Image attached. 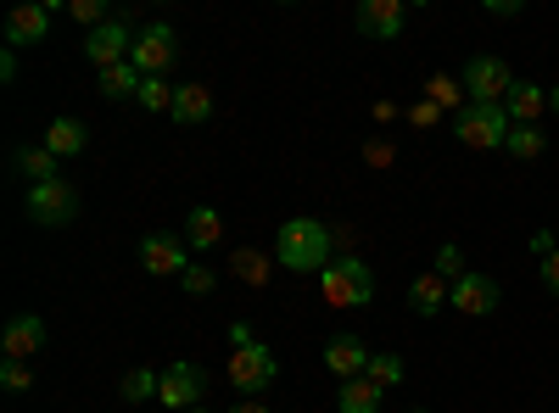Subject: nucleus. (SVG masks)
Returning a JSON list of instances; mask_svg holds the SVG:
<instances>
[{"label":"nucleus","instance_id":"obj_43","mask_svg":"<svg viewBox=\"0 0 559 413\" xmlns=\"http://www.w3.org/2000/svg\"><path fill=\"white\" fill-rule=\"evenodd\" d=\"M554 235H559V229H554Z\"/></svg>","mask_w":559,"mask_h":413},{"label":"nucleus","instance_id":"obj_30","mask_svg":"<svg viewBox=\"0 0 559 413\" xmlns=\"http://www.w3.org/2000/svg\"><path fill=\"white\" fill-rule=\"evenodd\" d=\"M431 274H442V280L453 286V280H464V274H471V268H464V252L448 241V246H437V268Z\"/></svg>","mask_w":559,"mask_h":413},{"label":"nucleus","instance_id":"obj_40","mask_svg":"<svg viewBox=\"0 0 559 413\" xmlns=\"http://www.w3.org/2000/svg\"><path fill=\"white\" fill-rule=\"evenodd\" d=\"M548 107H554V118H559V84L548 89Z\"/></svg>","mask_w":559,"mask_h":413},{"label":"nucleus","instance_id":"obj_34","mask_svg":"<svg viewBox=\"0 0 559 413\" xmlns=\"http://www.w3.org/2000/svg\"><path fill=\"white\" fill-rule=\"evenodd\" d=\"M408 123H414V129H431V123H442V107H437V101H419V107L408 112Z\"/></svg>","mask_w":559,"mask_h":413},{"label":"nucleus","instance_id":"obj_41","mask_svg":"<svg viewBox=\"0 0 559 413\" xmlns=\"http://www.w3.org/2000/svg\"><path fill=\"white\" fill-rule=\"evenodd\" d=\"M191 413H213V408H191Z\"/></svg>","mask_w":559,"mask_h":413},{"label":"nucleus","instance_id":"obj_16","mask_svg":"<svg viewBox=\"0 0 559 413\" xmlns=\"http://www.w3.org/2000/svg\"><path fill=\"white\" fill-rule=\"evenodd\" d=\"M408 307L419 318H437L442 307H453V286L442 280V274H419V280L408 286Z\"/></svg>","mask_w":559,"mask_h":413},{"label":"nucleus","instance_id":"obj_3","mask_svg":"<svg viewBox=\"0 0 559 413\" xmlns=\"http://www.w3.org/2000/svg\"><path fill=\"white\" fill-rule=\"evenodd\" d=\"M224 375H229V386H236L241 397H263L274 386V375H280V363H274V352L263 341H247V347H229Z\"/></svg>","mask_w":559,"mask_h":413},{"label":"nucleus","instance_id":"obj_7","mask_svg":"<svg viewBox=\"0 0 559 413\" xmlns=\"http://www.w3.org/2000/svg\"><path fill=\"white\" fill-rule=\"evenodd\" d=\"M202 397H207V369L202 363H191V357L168 363L163 386H157V402H168V413H191V408H202Z\"/></svg>","mask_w":559,"mask_h":413},{"label":"nucleus","instance_id":"obj_31","mask_svg":"<svg viewBox=\"0 0 559 413\" xmlns=\"http://www.w3.org/2000/svg\"><path fill=\"white\" fill-rule=\"evenodd\" d=\"M0 386H7V391H28L34 386V369H28L23 357H7V363H0Z\"/></svg>","mask_w":559,"mask_h":413},{"label":"nucleus","instance_id":"obj_17","mask_svg":"<svg viewBox=\"0 0 559 413\" xmlns=\"http://www.w3.org/2000/svg\"><path fill=\"white\" fill-rule=\"evenodd\" d=\"M509 123H537L548 112V89L532 84V78H515V89H509V101H503Z\"/></svg>","mask_w":559,"mask_h":413},{"label":"nucleus","instance_id":"obj_37","mask_svg":"<svg viewBox=\"0 0 559 413\" xmlns=\"http://www.w3.org/2000/svg\"><path fill=\"white\" fill-rule=\"evenodd\" d=\"M252 341V325H247V318H236V325H229V347H247Z\"/></svg>","mask_w":559,"mask_h":413},{"label":"nucleus","instance_id":"obj_29","mask_svg":"<svg viewBox=\"0 0 559 413\" xmlns=\"http://www.w3.org/2000/svg\"><path fill=\"white\" fill-rule=\"evenodd\" d=\"M174 96H179V84H168V78H146L134 101L146 107V112H174Z\"/></svg>","mask_w":559,"mask_h":413},{"label":"nucleus","instance_id":"obj_4","mask_svg":"<svg viewBox=\"0 0 559 413\" xmlns=\"http://www.w3.org/2000/svg\"><path fill=\"white\" fill-rule=\"evenodd\" d=\"M509 112L503 107H464L459 118H453V134H459V146H471V151H503V141H509Z\"/></svg>","mask_w":559,"mask_h":413},{"label":"nucleus","instance_id":"obj_8","mask_svg":"<svg viewBox=\"0 0 559 413\" xmlns=\"http://www.w3.org/2000/svg\"><path fill=\"white\" fill-rule=\"evenodd\" d=\"M134 39H140V34L129 28V17H112V23H102V28L84 34V62L96 68V73H102V68H118V62L134 57Z\"/></svg>","mask_w":559,"mask_h":413},{"label":"nucleus","instance_id":"obj_20","mask_svg":"<svg viewBox=\"0 0 559 413\" xmlns=\"http://www.w3.org/2000/svg\"><path fill=\"white\" fill-rule=\"evenodd\" d=\"M381 402H386V391L376 386V380H342V391H336V408L342 413H381Z\"/></svg>","mask_w":559,"mask_h":413},{"label":"nucleus","instance_id":"obj_14","mask_svg":"<svg viewBox=\"0 0 559 413\" xmlns=\"http://www.w3.org/2000/svg\"><path fill=\"white\" fill-rule=\"evenodd\" d=\"M369 357H376V352H369L358 336H336V341H324V369H331L336 380H358V375L369 369Z\"/></svg>","mask_w":559,"mask_h":413},{"label":"nucleus","instance_id":"obj_33","mask_svg":"<svg viewBox=\"0 0 559 413\" xmlns=\"http://www.w3.org/2000/svg\"><path fill=\"white\" fill-rule=\"evenodd\" d=\"M68 12H73L79 23H90V28H102V23H112V17H107V0H68Z\"/></svg>","mask_w":559,"mask_h":413},{"label":"nucleus","instance_id":"obj_23","mask_svg":"<svg viewBox=\"0 0 559 413\" xmlns=\"http://www.w3.org/2000/svg\"><path fill=\"white\" fill-rule=\"evenodd\" d=\"M503 151L521 157V162H537V157L548 151V134H543L537 123H515V129H509V141H503Z\"/></svg>","mask_w":559,"mask_h":413},{"label":"nucleus","instance_id":"obj_24","mask_svg":"<svg viewBox=\"0 0 559 413\" xmlns=\"http://www.w3.org/2000/svg\"><path fill=\"white\" fill-rule=\"evenodd\" d=\"M17 168H23V179H34V185H51V179H62V173H57V151H45V146H23V151H17Z\"/></svg>","mask_w":559,"mask_h":413},{"label":"nucleus","instance_id":"obj_1","mask_svg":"<svg viewBox=\"0 0 559 413\" xmlns=\"http://www.w3.org/2000/svg\"><path fill=\"white\" fill-rule=\"evenodd\" d=\"M336 257V229L319 218H286L274 235V263L292 274H324Z\"/></svg>","mask_w":559,"mask_h":413},{"label":"nucleus","instance_id":"obj_26","mask_svg":"<svg viewBox=\"0 0 559 413\" xmlns=\"http://www.w3.org/2000/svg\"><path fill=\"white\" fill-rule=\"evenodd\" d=\"M403 357L397 352H376V357H369V369H364V380H376L381 391H392V386H403Z\"/></svg>","mask_w":559,"mask_h":413},{"label":"nucleus","instance_id":"obj_5","mask_svg":"<svg viewBox=\"0 0 559 413\" xmlns=\"http://www.w3.org/2000/svg\"><path fill=\"white\" fill-rule=\"evenodd\" d=\"M23 207H28V218H34L39 229H62V223H73V218H79V185H73V179H51V185H28Z\"/></svg>","mask_w":559,"mask_h":413},{"label":"nucleus","instance_id":"obj_39","mask_svg":"<svg viewBox=\"0 0 559 413\" xmlns=\"http://www.w3.org/2000/svg\"><path fill=\"white\" fill-rule=\"evenodd\" d=\"M0 78H7V84L17 78V51H7V57H0Z\"/></svg>","mask_w":559,"mask_h":413},{"label":"nucleus","instance_id":"obj_25","mask_svg":"<svg viewBox=\"0 0 559 413\" xmlns=\"http://www.w3.org/2000/svg\"><path fill=\"white\" fill-rule=\"evenodd\" d=\"M426 101H437L442 112L453 107V118H459L464 107H471V101H464V78H448V73H437V78L426 84Z\"/></svg>","mask_w":559,"mask_h":413},{"label":"nucleus","instance_id":"obj_19","mask_svg":"<svg viewBox=\"0 0 559 413\" xmlns=\"http://www.w3.org/2000/svg\"><path fill=\"white\" fill-rule=\"evenodd\" d=\"M45 151H57V157H79L84 146H90V129L79 123V118H51V129H45V141H39Z\"/></svg>","mask_w":559,"mask_h":413},{"label":"nucleus","instance_id":"obj_32","mask_svg":"<svg viewBox=\"0 0 559 413\" xmlns=\"http://www.w3.org/2000/svg\"><path fill=\"white\" fill-rule=\"evenodd\" d=\"M179 286H185V291H191V296H207V291L218 286V274H213V268H202V263H191V268H185V274H179Z\"/></svg>","mask_w":559,"mask_h":413},{"label":"nucleus","instance_id":"obj_38","mask_svg":"<svg viewBox=\"0 0 559 413\" xmlns=\"http://www.w3.org/2000/svg\"><path fill=\"white\" fill-rule=\"evenodd\" d=\"M229 413H269V402H258V397H241V402L229 408Z\"/></svg>","mask_w":559,"mask_h":413},{"label":"nucleus","instance_id":"obj_13","mask_svg":"<svg viewBox=\"0 0 559 413\" xmlns=\"http://www.w3.org/2000/svg\"><path fill=\"white\" fill-rule=\"evenodd\" d=\"M39 347H45V318L39 313H17V318H7V330H0V352L7 357H39Z\"/></svg>","mask_w":559,"mask_h":413},{"label":"nucleus","instance_id":"obj_2","mask_svg":"<svg viewBox=\"0 0 559 413\" xmlns=\"http://www.w3.org/2000/svg\"><path fill=\"white\" fill-rule=\"evenodd\" d=\"M319 291H324L331 307H364V302H376V268H369L364 257H353V252H342L319 274Z\"/></svg>","mask_w":559,"mask_h":413},{"label":"nucleus","instance_id":"obj_27","mask_svg":"<svg viewBox=\"0 0 559 413\" xmlns=\"http://www.w3.org/2000/svg\"><path fill=\"white\" fill-rule=\"evenodd\" d=\"M229 268H236V280H247V286H269V257L263 252H252V246H241L236 257H229Z\"/></svg>","mask_w":559,"mask_h":413},{"label":"nucleus","instance_id":"obj_12","mask_svg":"<svg viewBox=\"0 0 559 413\" xmlns=\"http://www.w3.org/2000/svg\"><path fill=\"white\" fill-rule=\"evenodd\" d=\"M498 280H487L481 268H471L464 280H453V307L459 313H471V318H487V313H498Z\"/></svg>","mask_w":559,"mask_h":413},{"label":"nucleus","instance_id":"obj_15","mask_svg":"<svg viewBox=\"0 0 559 413\" xmlns=\"http://www.w3.org/2000/svg\"><path fill=\"white\" fill-rule=\"evenodd\" d=\"M51 34V7H17L7 17V51H23V45H39Z\"/></svg>","mask_w":559,"mask_h":413},{"label":"nucleus","instance_id":"obj_42","mask_svg":"<svg viewBox=\"0 0 559 413\" xmlns=\"http://www.w3.org/2000/svg\"><path fill=\"white\" fill-rule=\"evenodd\" d=\"M414 413H426V408H414Z\"/></svg>","mask_w":559,"mask_h":413},{"label":"nucleus","instance_id":"obj_11","mask_svg":"<svg viewBox=\"0 0 559 413\" xmlns=\"http://www.w3.org/2000/svg\"><path fill=\"white\" fill-rule=\"evenodd\" d=\"M140 268L146 274H185L191 268V246H185V235H146L140 241Z\"/></svg>","mask_w":559,"mask_h":413},{"label":"nucleus","instance_id":"obj_10","mask_svg":"<svg viewBox=\"0 0 559 413\" xmlns=\"http://www.w3.org/2000/svg\"><path fill=\"white\" fill-rule=\"evenodd\" d=\"M403 23H408L403 0H358V12H353V28L369 34V39H397Z\"/></svg>","mask_w":559,"mask_h":413},{"label":"nucleus","instance_id":"obj_6","mask_svg":"<svg viewBox=\"0 0 559 413\" xmlns=\"http://www.w3.org/2000/svg\"><path fill=\"white\" fill-rule=\"evenodd\" d=\"M509 89H515L509 62H498V57H471L464 62V96H471L476 107H503Z\"/></svg>","mask_w":559,"mask_h":413},{"label":"nucleus","instance_id":"obj_35","mask_svg":"<svg viewBox=\"0 0 559 413\" xmlns=\"http://www.w3.org/2000/svg\"><path fill=\"white\" fill-rule=\"evenodd\" d=\"M532 252H537V263H548V257L559 252V235H554V229H537V235H532Z\"/></svg>","mask_w":559,"mask_h":413},{"label":"nucleus","instance_id":"obj_22","mask_svg":"<svg viewBox=\"0 0 559 413\" xmlns=\"http://www.w3.org/2000/svg\"><path fill=\"white\" fill-rule=\"evenodd\" d=\"M218 235H224V218L213 207H191V212H185V246H191V252H207Z\"/></svg>","mask_w":559,"mask_h":413},{"label":"nucleus","instance_id":"obj_9","mask_svg":"<svg viewBox=\"0 0 559 413\" xmlns=\"http://www.w3.org/2000/svg\"><path fill=\"white\" fill-rule=\"evenodd\" d=\"M174 57H179V34L168 23H146V28H140V39H134V57L129 62L146 73V78H168Z\"/></svg>","mask_w":559,"mask_h":413},{"label":"nucleus","instance_id":"obj_18","mask_svg":"<svg viewBox=\"0 0 559 413\" xmlns=\"http://www.w3.org/2000/svg\"><path fill=\"white\" fill-rule=\"evenodd\" d=\"M174 123H207L213 118V89L207 84H179V96H174V112H168Z\"/></svg>","mask_w":559,"mask_h":413},{"label":"nucleus","instance_id":"obj_36","mask_svg":"<svg viewBox=\"0 0 559 413\" xmlns=\"http://www.w3.org/2000/svg\"><path fill=\"white\" fill-rule=\"evenodd\" d=\"M543 286H548V291H554V296H559V252H554V257H548V263H543Z\"/></svg>","mask_w":559,"mask_h":413},{"label":"nucleus","instance_id":"obj_28","mask_svg":"<svg viewBox=\"0 0 559 413\" xmlns=\"http://www.w3.org/2000/svg\"><path fill=\"white\" fill-rule=\"evenodd\" d=\"M157 386H163V375H157V369H129V375L118 380L123 402H152V397H157Z\"/></svg>","mask_w":559,"mask_h":413},{"label":"nucleus","instance_id":"obj_21","mask_svg":"<svg viewBox=\"0 0 559 413\" xmlns=\"http://www.w3.org/2000/svg\"><path fill=\"white\" fill-rule=\"evenodd\" d=\"M140 84H146V73H140L134 62H118V68H102L96 73V89L107 101H123V96H140Z\"/></svg>","mask_w":559,"mask_h":413}]
</instances>
